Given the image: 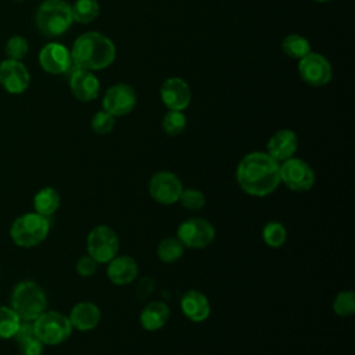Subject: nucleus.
<instances>
[{
  "label": "nucleus",
  "mask_w": 355,
  "mask_h": 355,
  "mask_svg": "<svg viewBox=\"0 0 355 355\" xmlns=\"http://www.w3.org/2000/svg\"><path fill=\"white\" fill-rule=\"evenodd\" d=\"M279 165L266 151L248 153L237 164L236 182L245 194L266 197L280 184Z\"/></svg>",
  "instance_id": "1"
},
{
  "label": "nucleus",
  "mask_w": 355,
  "mask_h": 355,
  "mask_svg": "<svg viewBox=\"0 0 355 355\" xmlns=\"http://www.w3.org/2000/svg\"><path fill=\"white\" fill-rule=\"evenodd\" d=\"M71 58L76 68L98 71L110 67L116 55L114 42L100 32H86L78 36L72 44Z\"/></svg>",
  "instance_id": "2"
},
{
  "label": "nucleus",
  "mask_w": 355,
  "mask_h": 355,
  "mask_svg": "<svg viewBox=\"0 0 355 355\" xmlns=\"http://www.w3.org/2000/svg\"><path fill=\"white\" fill-rule=\"evenodd\" d=\"M35 24L47 37L64 35L73 24L71 4L65 0H44L36 10Z\"/></svg>",
  "instance_id": "3"
},
{
  "label": "nucleus",
  "mask_w": 355,
  "mask_h": 355,
  "mask_svg": "<svg viewBox=\"0 0 355 355\" xmlns=\"http://www.w3.org/2000/svg\"><path fill=\"white\" fill-rule=\"evenodd\" d=\"M11 308L21 320L33 322L47 308V297L44 290L32 280L19 282L11 294Z\"/></svg>",
  "instance_id": "4"
},
{
  "label": "nucleus",
  "mask_w": 355,
  "mask_h": 355,
  "mask_svg": "<svg viewBox=\"0 0 355 355\" xmlns=\"http://www.w3.org/2000/svg\"><path fill=\"white\" fill-rule=\"evenodd\" d=\"M49 218L33 211L22 214L12 222L10 227V237L18 247L31 248L43 243L49 236Z\"/></svg>",
  "instance_id": "5"
},
{
  "label": "nucleus",
  "mask_w": 355,
  "mask_h": 355,
  "mask_svg": "<svg viewBox=\"0 0 355 355\" xmlns=\"http://www.w3.org/2000/svg\"><path fill=\"white\" fill-rule=\"evenodd\" d=\"M35 336L44 345H58L72 334V324L67 315L57 311H44L33 322Z\"/></svg>",
  "instance_id": "6"
},
{
  "label": "nucleus",
  "mask_w": 355,
  "mask_h": 355,
  "mask_svg": "<svg viewBox=\"0 0 355 355\" xmlns=\"http://www.w3.org/2000/svg\"><path fill=\"white\" fill-rule=\"evenodd\" d=\"M86 250L98 265L110 262L119 251V239L115 230L107 225L94 226L86 237Z\"/></svg>",
  "instance_id": "7"
},
{
  "label": "nucleus",
  "mask_w": 355,
  "mask_h": 355,
  "mask_svg": "<svg viewBox=\"0 0 355 355\" xmlns=\"http://www.w3.org/2000/svg\"><path fill=\"white\" fill-rule=\"evenodd\" d=\"M280 183L295 193H304L313 187L316 176L312 166L301 159L291 157L279 165Z\"/></svg>",
  "instance_id": "8"
},
{
  "label": "nucleus",
  "mask_w": 355,
  "mask_h": 355,
  "mask_svg": "<svg viewBox=\"0 0 355 355\" xmlns=\"http://www.w3.org/2000/svg\"><path fill=\"white\" fill-rule=\"evenodd\" d=\"M214 225L204 218H189L178 226L176 237L184 248L201 250L208 247L215 239Z\"/></svg>",
  "instance_id": "9"
},
{
  "label": "nucleus",
  "mask_w": 355,
  "mask_h": 355,
  "mask_svg": "<svg viewBox=\"0 0 355 355\" xmlns=\"http://www.w3.org/2000/svg\"><path fill=\"white\" fill-rule=\"evenodd\" d=\"M182 190V180L171 171L155 172L148 182V193L151 198L161 205L176 204Z\"/></svg>",
  "instance_id": "10"
},
{
  "label": "nucleus",
  "mask_w": 355,
  "mask_h": 355,
  "mask_svg": "<svg viewBox=\"0 0 355 355\" xmlns=\"http://www.w3.org/2000/svg\"><path fill=\"white\" fill-rule=\"evenodd\" d=\"M298 72L305 83L315 87L327 85L333 75L329 60L315 51H309L306 55L298 60Z\"/></svg>",
  "instance_id": "11"
},
{
  "label": "nucleus",
  "mask_w": 355,
  "mask_h": 355,
  "mask_svg": "<svg viewBox=\"0 0 355 355\" xmlns=\"http://www.w3.org/2000/svg\"><path fill=\"white\" fill-rule=\"evenodd\" d=\"M137 96L135 89L128 83H115L110 86L103 96V110L112 116L128 115L136 107Z\"/></svg>",
  "instance_id": "12"
},
{
  "label": "nucleus",
  "mask_w": 355,
  "mask_h": 355,
  "mask_svg": "<svg viewBox=\"0 0 355 355\" xmlns=\"http://www.w3.org/2000/svg\"><path fill=\"white\" fill-rule=\"evenodd\" d=\"M31 83V73L22 61L6 58L0 62V86L10 94L24 93Z\"/></svg>",
  "instance_id": "13"
},
{
  "label": "nucleus",
  "mask_w": 355,
  "mask_h": 355,
  "mask_svg": "<svg viewBox=\"0 0 355 355\" xmlns=\"http://www.w3.org/2000/svg\"><path fill=\"white\" fill-rule=\"evenodd\" d=\"M40 67L53 75H61L71 69L72 58L71 51L61 43L50 42L39 51Z\"/></svg>",
  "instance_id": "14"
},
{
  "label": "nucleus",
  "mask_w": 355,
  "mask_h": 355,
  "mask_svg": "<svg viewBox=\"0 0 355 355\" xmlns=\"http://www.w3.org/2000/svg\"><path fill=\"white\" fill-rule=\"evenodd\" d=\"M161 100L168 110L183 111L191 101V90L186 80L178 76L168 78L159 90Z\"/></svg>",
  "instance_id": "15"
},
{
  "label": "nucleus",
  "mask_w": 355,
  "mask_h": 355,
  "mask_svg": "<svg viewBox=\"0 0 355 355\" xmlns=\"http://www.w3.org/2000/svg\"><path fill=\"white\" fill-rule=\"evenodd\" d=\"M69 89L78 100L89 103L97 98L100 93V82L93 71L75 67L69 76Z\"/></svg>",
  "instance_id": "16"
},
{
  "label": "nucleus",
  "mask_w": 355,
  "mask_h": 355,
  "mask_svg": "<svg viewBox=\"0 0 355 355\" xmlns=\"http://www.w3.org/2000/svg\"><path fill=\"white\" fill-rule=\"evenodd\" d=\"M298 150V136L291 129H280L270 136L266 144V153L279 164L294 157Z\"/></svg>",
  "instance_id": "17"
},
{
  "label": "nucleus",
  "mask_w": 355,
  "mask_h": 355,
  "mask_svg": "<svg viewBox=\"0 0 355 355\" xmlns=\"http://www.w3.org/2000/svg\"><path fill=\"white\" fill-rule=\"evenodd\" d=\"M182 313L194 323L207 320L211 315V302L208 297L200 290H187L180 298Z\"/></svg>",
  "instance_id": "18"
},
{
  "label": "nucleus",
  "mask_w": 355,
  "mask_h": 355,
  "mask_svg": "<svg viewBox=\"0 0 355 355\" xmlns=\"http://www.w3.org/2000/svg\"><path fill=\"white\" fill-rule=\"evenodd\" d=\"M107 265V277L115 286L133 283L139 273V265L130 255H115Z\"/></svg>",
  "instance_id": "19"
},
{
  "label": "nucleus",
  "mask_w": 355,
  "mask_h": 355,
  "mask_svg": "<svg viewBox=\"0 0 355 355\" xmlns=\"http://www.w3.org/2000/svg\"><path fill=\"white\" fill-rule=\"evenodd\" d=\"M68 319L72 329L78 331H90L98 326L101 320V311L92 301H80L72 306Z\"/></svg>",
  "instance_id": "20"
},
{
  "label": "nucleus",
  "mask_w": 355,
  "mask_h": 355,
  "mask_svg": "<svg viewBox=\"0 0 355 355\" xmlns=\"http://www.w3.org/2000/svg\"><path fill=\"white\" fill-rule=\"evenodd\" d=\"M169 306L162 301H151L148 302L140 312L139 320L144 330L155 331L162 329L169 320Z\"/></svg>",
  "instance_id": "21"
},
{
  "label": "nucleus",
  "mask_w": 355,
  "mask_h": 355,
  "mask_svg": "<svg viewBox=\"0 0 355 355\" xmlns=\"http://www.w3.org/2000/svg\"><path fill=\"white\" fill-rule=\"evenodd\" d=\"M14 338L17 340L21 355H42L44 344L35 336L32 322L22 320Z\"/></svg>",
  "instance_id": "22"
},
{
  "label": "nucleus",
  "mask_w": 355,
  "mask_h": 355,
  "mask_svg": "<svg viewBox=\"0 0 355 355\" xmlns=\"http://www.w3.org/2000/svg\"><path fill=\"white\" fill-rule=\"evenodd\" d=\"M61 204V197L54 187H43L33 197V209L42 216H51Z\"/></svg>",
  "instance_id": "23"
},
{
  "label": "nucleus",
  "mask_w": 355,
  "mask_h": 355,
  "mask_svg": "<svg viewBox=\"0 0 355 355\" xmlns=\"http://www.w3.org/2000/svg\"><path fill=\"white\" fill-rule=\"evenodd\" d=\"M184 254V245L178 237H165L157 245V257L164 263H175Z\"/></svg>",
  "instance_id": "24"
},
{
  "label": "nucleus",
  "mask_w": 355,
  "mask_h": 355,
  "mask_svg": "<svg viewBox=\"0 0 355 355\" xmlns=\"http://www.w3.org/2000/svg\"><path fill=\"white\" fill-rule=\"evenodd\" d=\"M72 18L79 24H89L100 14V4L97 0H76L71 6Z\"/></svg>",
  "instance_id": "25"
},
{
  "label": "nucleus",
  "mask_w": 355,
  "mask_h": 355,
  "mask_svg": "<svg viewBox=\"0 0 355 355\" xmlns=\"http://www.w3.org/2000/svg\"><path fill=\"white\" fill-rule=\"evenodd\" d=\"M282 50L287 57L300 60L311 51V43L304 36L291 33L283 39Z\"/></svg>",
  "instance_id": "26"
},
{
  "label": "nucleus",
  "mask_w": 355,
  "mask_h": 355,
  "mask_svg": "<svg viewBox=\"0 0 355 355\" xmlns=\"http://www.w3.org/2000/svg\"><path fill=\"white\" fill-rule=\"evenodd\" d=\"M262 240L270 248H279L287 241V229L279 220H270L262 227Z\"/></svg>",
  "instance_id": "27"
},
{
  "label": "nucleus",
  "mask_w": 355,
  "mask_h": 355,
  "mask_svg": "<svg viewBox=\"0 0 355 355\" xmlns=\"http://www.w3.org/2000/svg\"><path fill=\"white\" fill-rule=\"evenodd\" d=\"M21 322V318L11 306H0V340L12 338Z\"/></svg>",
  "instance_id": "28"
},
{
  "label": "nucleus",
  "mask_w": 355,
  "mask_h": 355,
  "mask_svg": "<svg viewBox=\"0 0 355 355\" xmlns=\"http://www.w3.org/2000/svg\"><path fill=\"white\" fill-rule=\"evenodd\" d=\"M331 308L340 318H348L355 312V293L352 290H341L336 294Z\"/></svg>",
  "instance_id": "29"
},
{
  "label": "nucleus",
  "mask_w": 355,
  "mask_h": 355,
  "mask_svg": "<svg viewBox=\"0 0 355 355\" xmlns=\"http://www.w3.org/2000/svg\"><path fill=\"white\" fill-rule=\"evenodd\" d=\"M186 115L183 111L169 110L162 118V129L169 136H178L186 129Z\"/></svg>",
  "instance_id": "30"
},
{
  "label": "nucleus",
  "mask_w": 355,
  "mask_h": 355,
  "mask_svg": "<svg viewBox=\"0 0 355 355\" xmlns=\"http://www.w3.org/2000/svg\"><path fill=\"white\" fill-rule=\"evenodd\" d=\"M178 202H180V205L187 211H200L205 207L207 198H205V194L198 189L183 187Z\"/></svg>",
  "instance_id": "31"
},
{
  "label": "nucleus",
  "mask_w": 355,
  "mask_h": 355,
  "mask_svg": "<svg viewBox=\"0 0 355 355\" xmlns=\"http://www.w3.org/2000/svg\"><path fill=\"white\" fill-rule=\"evenodd\" d=\"M28 50H29L28 40L21 35H14V36L8 37V40L6 42V46H4L7 58L17 60V61H22L26 57Z\"/></svg>",
  "instance_id": "32"
},
{
  "label": "nucleus",
  "mask_w": 355,
  "mask_h": 355,
  "mask_svg": "<svg viewBox=\"0 0 355 355\" xmlns=\"http://www.w3.org/2000/svg\"><path fill=\"white\" fill-rule=\"evenodd\" d=\"M90 126H92L94 133H97V135H107L115 126V116H112L111 114H108L104 110L97 111L93 115L92 121H90Z\"/></svg>",
  "instance_id": "33"
},
{
  "label": "nucleus",
  "mask_w": 355,
  "mask_h": 355,
  "mask_svg": "<svg viewBox=\"0 0 355 355\" xmlns=\"http://www.w3.org/2000/svg\"><path fill=\"white\" fill-rule=\"evenodd\" d=\"M97 266H98V263L90 255L86 254V255H83V257H80L78 259L75 269H76L79 276L90 277V276H93L97 272Z\"/></svg>",
  "instance_id": "34"
},
{
  "label": "nucleus",
  "mask_w": 355,
  "mask_h": 355,
  "mask_svg": "<svg viewBox=\"0 0 355 355\" xmlns=\"http://www.w3.org/2000/svg\"><path fill=\"white\" fill-rule=\"evenodd\" d=\"M153 283H154V280L150 277L141 279V282L139 283V287H137V294L140 298H146L153 291V287H154Z\"/></svg>",
  "instance_id": "35"
},
{
  "label": "nucleus",
  "mask_w": 355,
  "mask_h": 355,
  "mask_svg": "<svg viewBox=\"0 0 355 355\" xmlns=\"http://www.w3.org/2000/svg\"><path fill=\"white\" fill-rule=\"evenodd\" d=\"M313 1H318V3H326V1H331V0H313Z\"/></svg>",
  "instance_id": "36"
}]
</instances>
